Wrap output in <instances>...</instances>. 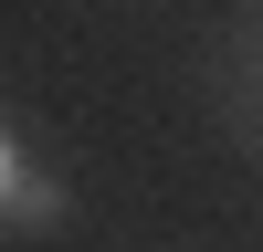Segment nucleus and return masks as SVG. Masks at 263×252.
Instances as JSON below:
<instances>
[{
    "mask_svg": "<svg viewBox=\"0 0 263 252\" xmlns=\"http://www.w3.org/2000/svg\"><path fill=\"white\" fill-rule=\"evenodd\" d=\"M0 221H21V231H53V221H63V179L32 168L11 137H0Z\"/></svg>",
    "mask_w": 263,
    "mask_h": 252,
    "instance_id": "f257e3e1",
    "label": "nucleus"
}]
</instances>
